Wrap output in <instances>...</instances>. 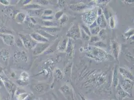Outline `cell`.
<instances>
[{"label":"cell","mask_w":134,"mask_h":100,"mask_svg":"<svg viewBox=\"0 0 134 100\" xmlns=\"http://www.w3.org/2000/svg\"><path fill=\"white\" fill-rule=\"evenodd\" d=\"M18 35L20 37V38L21 39L22 41L23 46L28 49H34L35 46L37 44L36 41L32 39V38L28 35H25L21 34H19Z\"/></svg>","instance_id":"6da1fadb"},{"label":"cell","mask_w":134,"mask_h":100,"mask_svg":"<svg viewBox=\"0 0 134 100\" xmlns=\"http://www.w3.org/2000/svg\"><path fill=\"white\" fill-rule=\"evenodd\" d=\"M28 54L24 51H16L13 56V60L16 65L19 64L20 62L26 63L28 61Z\"/></svg>","instance_id":"7a4b0ae2"},{"label":"cell","mask_w":134,"mask_h":100,"mask_svg":"<svg viewBox=\"0 0 134 100\" xmlns=\"http://www.w3.org/2000/svg\"><path fill=\"white\" fill-rule=\"evenodd\" d=\"M67 37L70 39H79L81 36V30L78 25L75 24L69 30L66 35Z\"/></svg>","instance_id":"3957f363"},{"label":"cell","mask_w":134,"mask_h":100,"mask_svg":"<svg viewBox=\"0 0 134 100\" xmlns=\"http://www.w3.org/2000/svg\"><path fill=\"white\" fill-rule=\"evenodd\" d=\"M97 17V13L95 10H92L84 14L83 16V19L84 22L88 24L91 25L95 21L96 18Z\"/></svg>","instance_id":"277c9868"},{"label":"cell","mask_w":134,"mask_h":100,"mask_svg":"<svg viewBox=\"0 0 134 100\" xmlns=\"http://www.w3.org/2000/svg\"><path fill=\"white\" fill-rule=\"evenodd\" d=\"M50 46L49 43H37L33 49L34 55H38L47 50Z\"/></svg>","instance_id":"5b68a950"},{"label":"cell","mask_w":134,"mask_h":100,"mask_svg":"<svg viewBox=\"0 0 134 100\" xmlns=\"http://www.w3.org/2000/svg\"><path fill=\"white\" fill-rule=\"evenodd\" d=\"M16 92L18 100H30L32 98V94L25 92L23 89H17Z\"/></svg>","instance_id":"8992f818"},{"label":"cell","mask_w":134,"mask_h":100,"mask_svg":"<svg viewBox=\"0 0 134 100\" xmlns=\"http://www.w3.org/2000/svg\"><path fill=\"white\" fill-rule=\"evenodd\" d=\"M0 38L3 40L4 43L8 46L15 44V37L12 34H0Z\"/></svg>","instance_id":"52a82bcc"},{"label":"cell","mask_w":134,"mask_h":100,"mask_svg":"<svg viewBox=\"0 0 134 100\" xmlns=\"http://www.w3.org/2000/svg\"><path fill=\"white\" fill-rule=\"evenodd\" d=\"M133 85V83L131 80L126 79H125V80H124L122 83V87L123 90L130 95L131 96H132V95Z\"/></svg>","instance_id":"ba28073f"},{"label":"cell","mask_w":134,"mask_h":100,"mask_svg":"<svg viewBox=\"0 0 134 100\" xmlns=\"http://www.w3.org/2000/svg\"><path fill=\"white\" fill-rule=\"evenodd\" d=\"M30 76L28 73L26 71H23L21 73L20 78L17 80V83L20 86L26 85L28 83V80H29Z\"/></svg>","instance_id":"9c48e42d"},{"label":"cell","mask_w":134,"mask_h":100,"mask_svg":"<svg viewBox=\"0 0 134 100\" xmlns=\"http://www.w3.org/2000/svg\"><path fill=\"white\" fill-rule=\"evenodd\" d=\"M10 51L8 49L3 48L0 50V57L2 60L6 65L8 64V62L10 59Z\"/></svg>","instance_id":"30bf717a"},{"label":"cell","mask_w":134,"mask_h":100,"mask_svg":"<svg viewBox=\"0 0 134 100\" xmlns=\"http://www.w3.org/2000/svg\"><path fill=\"white\" fill-rule=\"evenodd\" d=\"M30 36L37 43H49V41L48 39H46L44 37L40 35L37 32L31 33L30 34Z\"/></svg>","instance_id":"8fae6325"},{"label":"cell","mask_w":134,"mask_h":100,"mask_svg":"<svg viewBox=\"0 0 134 100\" xmlns=\"http://www.w3.org/2000/svg\"><path fill=\"white\" fill-rule=\"evenodd\" d=\"M120 50V45L116 41L113 40L111 41V50L112 54L114 56L115 58L118 60V56Z\"/></svg>","instance_id":"7c38bea8"},{"label":"cell","mask_w":134,"mask_h":100,"mask_svg":"<svg viewBox=\"0 0 134 100\" xmlns=\"http://www.w3.org/2000/svg\"><path fill=\"white\" fill-rule=\"evenodd\" d=\"M65 51L67 57H70L73 55L74 51V44L73 43V39L69 38L68 40L67 47Z\"/></svg>","instance_id":"4fadbf2b"},{"label":"cell","mask_w":134,"mask_h":100,"mask_svg":"<svg viewBox=\"0 0 134 100\" xmlns=\"http://www.w3.org/2000/svg\"><path fill=\"white\" fill-rule=\"evenodd\" d=\"M87 7V5L83 2H78L73 4L70 6V8L74 11H80L85 9Z\"/></svg>","instance_id":"5bb4252c"},{"label":"cell","mask_w":134,"mask_h":100,"mask_svg":"<svg viewBox=\"0 0 134 100\" xmlns=\"http://www.w3.org/2000/svg\"><path fill=\"white\" fill-rule=\"evenodd\" d=\"M61 90L63 94L65 95V96L67 98V99L68 100H74V99L73 98V93L71 92L70 89L68 86H64L61 88Z\"/></svg>","instance_id":"9a60e30c"},{"label":"cell","mask_w":134,"mask_h":100,"mask_svg":"<svg viewBox=\"0 0 134 100\" xmlns=\"http://www.w3.org/2000/svg\"><path fill=\"white\" fill-rule=\"evenodd\" d=\"M3 82V84L5 85L6 89H7L9 92L11 93L13 92L14 90H15V89L16 88V86L12 83V82L9 81V80H6V79H0Z\"/></svg>","instance_id":"2e32d148"},{"label":"cell","mask_w":134,"mask_h":100,"mask_svg":"<svg viewBox=\"0 0 134 100\" xmlns=\"http://www.w3.org/2000/svg\"><path fill=\"white\" fill-rule=\"evenodd\" d=\"M27 14L30 17H41L43 15L44 10L42 9H35L27 10Z\"/></svg>","instance_id":"e0dca14e"},{"label":"cell","mask_w":134,"mask_h":100,"mask_svg":"<svg viewBox=\"0 0 134 100\" xmlns=\"http://www.w3.org/2000/svg\"><path fill=\"white\" fill-rule=\"evenodd\" d=\"M26 15L23 12H18L15 17V20L18 24H23L26 21Z\"/></svg>","instance_id":"ac0fdd59"},{"label":"cell","mask_w":134,"mask_h":100,"mask_svg":"<svg viewBox=\"0 0 134 100\" xmlns=\"http://www.w3.org/2000/svg\"><path fill=\"white\" fill-rule=\"evenodd\" d=\"M119 71L120 73L121 74V75L123 76L124 78L126 79H129L131 81H133L134 80V76H133V75L128 71L126 69H125V68H119Z\"/></svg>","instance_id":"d6986e66"},{"label":"cell","mask_w":134,"mask_h":100,"mask_svg":"<svg viewBox=\"0 0 134 100\" xmlns=\"http://www.w3.org/2000/svg\"><path fill=\"white\" fill-rule=\"evenodd\" d=\"M48 87V85L46 84L40 83L34 86V89L38 93H42L45 92L46 90H47Z\"/></svg>","instance_id":"ffe728a7"},{"label":"cell","mask_w":134,"mask_h":100,"mask_svg":"<svg viewBox=\"0 0 134 100\" xmlns=\"http://www.w3.org/2000/svg\"><path fill=\"white\" fill-rule=\"evenodd\" d=\"M37 33L39 34L41 36L44 37L46 39H48L49 41H50L51 39H53L54 38H55V36L53 35H51L49 33H47V32L45 31L43 29H39L37 31Z\"/></svg>","instance_id":"44dd1931"},{"label":"cell","mask_w":134,"mask_h":100,"mask_svg":"<svg viewBox=\"0 0 134 100\" xmlns=\"http://www.w3.org/2000/svg\"><path fill=\"white\" fill-rule=\"evenodd\" d=\"M69 38H65L64 39L61 43L58 45V50L60 52H64L65 51L66 47H67V43L68 42Z\"/></svg>","instance_id":"7402d4cb"},{"label":"cell","mask_w":134,"mask_h":100,"mask_svg":"<svg viewBox=\"0 0 134 100\" xmlns=\"http://www.w3.org/2000/svg\"><path fill=\"white\" fill-rule=\"evenodd\" d=\"M41 8H42V7L37 4H28L27 5L24 6L23 9L26 10H35V9H40Z\"/></svg>","instance_id":"603a6c76"},{"label":"cell","mask_w":134,"mask_h":100,"mask_svg":"<svg viewBox=\"0 0 134 100\" xmlns=\"http://www.w3.org/2000/svg\"><path fill=\"white\" fill-rule=\"evenodd\" d=\"M42 24L44 26V27H57L58 26L57 23L50 21H43Z\"/></svg>","instance_id":"cb8c5ba5"},{"label":"cell","mask_w":134,"mask_h":100,"mask_svg":"<svg viewBox=\"0 0 134 100\" xmlns=\"http://www.w3.org/2000/svg\"><path fill=\"white\" fill-rule=\"evenodd\" d=\"M42 29L44 30L45 31L51 35H52L53 33L60 31V29L57 27H43Z\"/></svg>","instance_id":"d4e9b609"},{"label":"cell","mask_w":134,"mask_h":100,"mask_svg":"<svg viewBox=\"0 0 134 100\" xmlns=\"http://www.w3.org/2000/svg\"><path fill=\"white\" fill-rule=\"evenodd\" d=\"M118 94L120 98H121L122 100L125 98L127 97H131L130 95L128 94L127 93H126L125 91H124L123 89H118Z\"/></svg>","instance_id":"484cf974"},{"label":"cell","mask_w":134,"mask_h":100,"mask_svg":"<svg viewBox=\"0 0 134 100\" xmlns=\"http://www.w3.org/2000/svg\"><path fill=\"white\" fill-rule=\"evenodd\" d=\"M4 13L7 17L11 19L14 18V12L13 10V9H12L11 8H6V9H5Z\"/></svg>","instance_id":"4316f807"},{"label":"cell","mask_w":134,"mask_h":100,"mask_svg":"<svg viewBox=\"0 0 134 100\" xmlns=\"http://www.w3.org/2000/svg\"><path fill=\"white\" fill-rule=\"evenodd\" d=\"M57 46H58V43L56 42V43H55L54 44V45H53L52 46H51L50 47H49L46 50L47 51L45 52V53L49 54H51V53H54L57 49Z\"/></svg>","instance_id":"83f0119b"},{"label":"cell","mask_w":134,"mask_h":100,"mask_svg":"<svg viewBox=\"0 0 134 100\" xmlns=\"http://www.w3.org/2000/svg\"><path fill=\"white\" fill-rule=\"evenodd\" d=\"M14 31H13L7 28L6 27L2 26L0 27V34H13Z\"/></svg>","instance_id":"f1b7e54d"},{"label":"cell","mask_w":134,"mask_h":100,"mask_svg":"<svg viewBox=\"0 0 134 100\" xmlns=\"http://www.w3.org/2000/svg\"><path fill=\"white\" fill-rule=\"evenodd\" d=\"M118 71L116 69L115 70L113 74V84L114 87H116L118 86L119 80L118 79Z\"/></svg>","instance_id":"f546056e"},{"label":"cell","mask_w":134,"mask_h":100,"mask_svg":"<svg viewBox=\"0 0 134 100\" xmlns=\"http://www.w3.org/2000/svg\"><path fill=\"white\" fill-rule=\"evenodd\" d=\"M90 32H91V34L97 35L100 31V28L99 26H98V27H96L95 28L90 29Z\"/></svg>","instance_id":"4dcf8cb0"},{"label":"cell","mask_w":134,"mask_h":100,"mask_svg":"<svg viewBox=\"0 0 134 100\" xmlns=\"http://www.w3.org/2000/svg\"><path fill=\"white\" fill-rule=\"evenodd\" d=\"M81 27L82 28L81 29H82L88 36H89L90 37L91 36V34L90 32L89 28H88L87 26H86L85 25H83V24H82L81 25Z\"/></svg>","instance_id":"1f68e13d"},{"label":"cell","mask_w":134,"mask_h":100,"mask_svg":"<svg viewBox=\"0 0 134 100\" xmlns=\"http://www.w3.org/2000/svg\"><path fill=\"white\" fill-rule=\"evenodd\" d=\"M81 30V36L82 37V38L86 41H89L90 40V37L89 36H88L87 34L84 31L80 29Z\"/></svg>","instance_id":"d6a6232c"},{"label":"cell","mask_w":134,"mask_h":100,"mask_svg":"<svg viewBox=\"0 0 134 100\" xmlns=\"http://www.w3.org/2000/svg\"><path fill=\"white\" fill-rule=\"evenodd\" d=\"M134 35V29H132L129 30L126 33L124 34L125 37L126 38V39H129L130 38L131 36H133Z\"/></svg>","instance_id":"836d02e7"},{"label":"cell","mask_w":134,"mask_h":100,"mask_svg":"<svg viewBox=\"0 0 134 100\" xmlns=\"http://www.w3.org/2000/svg\"><path fill=\"white\" fill-rule=\"evenodd\" d=\"M18 48H22L23 46L22 41L21 39L20 38L17 39V40H15V44Z\"/></svg>","instance_id":"e575fe53"},{"label":"cell","mask_w":134,"mask_h":100,"mask_svg":"<svg viewBox=\"0 0 134 100\" xmlns=\"http://www.w3.org/2000/svg\"><path fill=\"white\" fill-rule=\"evenodd\" d=\"M68 17L67 15H63V16L60 19L61 25H63L64 24H65V23H66V22L68 21Z\"/></svg>","instance_id":"d590c367"},{"label":"cell","mask_w":134,"mask_h":100,"mask_svg":"<svg viewBox=\"0 0 134 100\" xmlns=\"http://www.w3.org/2000/svg\"><path fill=\"white\" fill-rule=\"evenodd\" d=\"M110 27L112 29H114L115 28L116 23H115V18L113 16L110 17Z\"/></svg>","instance_id":"8d00e7d4"},{"label":"cell","mask_w":134,"mask_h":100,"mask_svg":"<svg viewBox=\"0 0 134 100\" xmlns=\"http://www.w3.org/2000/svg\"><path fill=\"white\" fill-rule=\"evenodd\" d=\"M52 14H53V11L52 10H51V9H47V10H45L44 11L43 16H51V15Z\"/></svg>","instance_id":"74e56055"},{"label":"cell","mask_w":134,"mask_h":100,"mask_svg":"<svg viewBox=\"0 0 134 100\" xmlns=\"http://www.w3.org/2000/svg\"><path fill=\"white\" fill-rule=\"evenodd\" d=\"M64 15L63 12L60 11L56 13L55 15V18H56V20H60Z\"/></svg>","instance_id":"f35d334b"},{"label":"cell","mask_w":134,"mask_h":100,"mask_svg":"<svg viewBox=\"0 0 134 100\" xmlns=\"http://www.w3.org/2000/svg\"><path fill=\"white\" fill-rule=\"evenodd\" d=\"M56 73L57 77L58 79L61 80L63 78V75L61 70L59 69H57L56 70Z\"/></svg>","instance_id":"ab89813d"},{"label":"cell","mask_w":134,"mask_h":100,"mask_svg":"<svg viewBox=\"0 0 134 100\" xmlns=\"http://www.w3.org/2000/svg\"><path fill=\"white\" fill-rule=\"evenodd\" d=\"M95 46L96 47H99L101 48H105L106 47V45L103 42H100V41H98L96 42L95 44Z\"/></svg>","instance_id":"60d3db41"},{"label":"cell","mask_w":134,"mask_h":100,"mask_svg":"<svg viewBox=\"0 0 134 100\" xmlns=\"http://www.w3.org/2000/svg\"><path fill=\"white\" fill-rule=\"evenodd\" d=\"M0 4L3 6L8 7L10 4V1L8 0H0Z\"/></svg>","instance_id":"b9f144b4"},{"label":"cell","mask_w":134,"mask_h":100,"mask_svg":"<svg viewBox=\"0 0 134 100\" xmlns=\"http://www.w3.org/2000/svg\"><path fill=\"white\" fill-rule=\"evenodd\" d=\"M90 42H97L98 41H99V38L97 36H93V37H92L91 38H90Z\"/></svg>","instance_id":"7bdbcfd3"},{"label":"cell","mask_w":134,"mask_h":100,"mask_svg":"<svg viewBox=\"0 0 134 100\" xmlns=\"http://www.w3.org/2000/svg\"><path fill=\"white\" fill-rule=\"evenodd\" d=\"M42 19L44 20V21H50L54 18V16H42Z\"/></svg>","instance_id":"ee69618b"},{"label":"cell","mask_w":134,"mask_h":100,"mask_svg":"<svg viewBox=\"0 0 134 100\" xmlns=\"http://www.w3.org/2000/svg\"><path fill=\"white\" fill-rule=\"evenodd\" d=\"M58 5L59 7L63 8L65 7V5L66 4V2L65 1H58Z\"/></svg>","instance_id":"f6af8a7d"},{"label":"cell","mask_w":134,"mask_h":100,"mask_svg":"<svg viewBox=\"0 0 134 100\" xmlns=\"http://www.w3.org/2000/svg\"><path fill=\"white\" fill-rule=\"evenodd\" d=\"M21 2H21V4H22L23 6H25L29 4V3H30V2H31V1H22Z\"/></svg>","instance_id":"bcb514c9"},{"label":"cell","mask_w":134,"mask_h":100,"mask_svg":"<svg viewBox=\"0 0 134 100\" xmlns=\"http://www.w3.org/2000/svg\"><path fill=\"white\" fill-rule=\"evenodd\" d=\"M98 25L97 24V23L96 22V21H94V22L91 25H90V29H92V28H95L96 27H98Z\"/></svg>","instance_id":"7dc6e473"},{"label":"cell","mask_w":134,"mask_h":100,"mask_svg":"<svg viewBox=\"0 0 134 100\" xmlns=\"http://www.w3.org/2000/svg\"><path fill=\"white\" fill-rule=\"evenodd\" d=\"M38 2H39V3L41 4L42 5H47L49 3L48 1H38Z\"/></svg>","instance_id":"c3c4849f"},{"label":"cell","mask_w":134,"mask_h":100,"mask_svg":"<svg viewBox=\"0 0 134 100\" xmlns=\"http://www.w3.org/2000/svg\"><path fill=\"white\" fill-rule=\"evenodd\" d=\"M16 76V74L14 71H12L10 73V77L12 78H15Z\"/></svg>","instance_id":"681fc988"},{"label":"cell","mask_w":134,"mask_h":100,"mask_svg":"<svg viewBox=\"0 0 134 100\" xmlns=\"http://www.w3.org/2000/svg\"><path fill=\"white\" fill-rule=\"evenodd\" d=\"M102 10L101 8H99V9H98V11H97V14L98 15V16L102 15Z\"/></svg>","instance_id":"f907efd6"},{"label":"cell","mask_w":134,"mask_h":100,"mask_svg":"<svg viewBox=\"0 0 134 100\" xmlns=\"http://www.w3.org/2000/svg\"><path fill=\"white\" fill-rule=\"evenodd\" d=\"M79 96H80V98H81V100H86V99H85V98L84 97V96L82 95L80 93H79Z\"/></svg>","instance_id":"816d5d0a"},{"label":"cell","mask_w":134,"mask_h":100,"mask_svg":"<svg viewBox=\"0 0 134 100\" xmlns=\"http://www.w3.org/2000/svg\"><path fill=\"white\" fill-rule=\"evenodd\" d=\"M3 71V68L2 67H0V75L2 74Z\"/></svg>","instance_id":"f5cc1de1"},{"label":"cell","mask_w":134,"mask_h":100,"mask_svg":"<svg viewBox=\"0 0 134 100\" xmlns=\"http://www.w3.org/2000/svg\"><path fill=\"white\" fill-rule=\"evenodd\" d=\"M3 26V25H2V23L0 21V27H2Z\"/></svg>","instance_id":"db71d44e"},{"label":"cell","mask_w":134,"mask_h":100,"mask_svg":"<svg viewBox=\"0 0 134 100\" xmlns=\"http://www.w3.org/2000/svg\"><path fill=\"white\" fill-rule=\"evenodd\" d=\"M42 100V99H37V100Z\"/></svg>","instance_id":"11a10c76"}]
</instances>
